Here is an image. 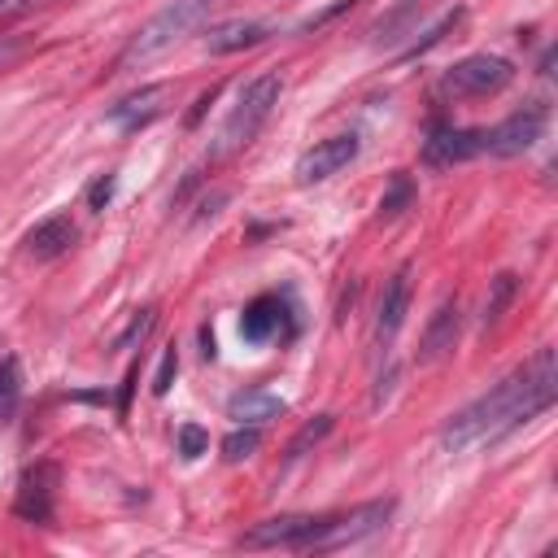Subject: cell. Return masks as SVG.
<instances>
[{"label": "cell", "mask_w": 558, "mask_h": 558, "mask_svg": "<svg viewBox=\"0 0 558 558\" xmlns=\"http://www.w3.org/2000/svg\"><path fill=\"white\" fill-rule=\"evenodd\" d=\"M554 397H558V353L545 344L523 366H514L506 379H497L488 392H480L458 414H449L440 427V449L466 453L475 445H493L510 436L514 427L532 423L536 414H545Z\"/></svg>", "instance_id": "6da1fadb"}, {"label": "cell", "mask_w": 558, "mask_h": 558, "mask_svg": "<svg viewBox=\"0 0 558 558\" xmlns=\"http://www.w3.org/2000/svg\"><path fill=\"white\" fill-rule=\"evenodd\" d=\"M214 4H218V0H170V4H161V9L126 39V48H122V57H118V70L148 65L153 57H161L166 48H174L183 35H192V31L209 17Z\"/></svg>", "instance_id": "7a4b0ae2"}, {"label": "cell", "mask_w": 558, "mask_h": 558, "mask_svg": "<svg viewBox=\"0 0 558 558\" xmlns=\"http://www.w3.org/2000/svg\"><path fill=\"white\" fill-rule=\"evenodd\" d=\"M279 92H283V78H279V74H270V70H266V74H253V78L235 92V105L227 109V118H222V126H218V135H214L209 157H227V153H240L244 144H253L257 131L266 126V118L275 113Z\"/></svg>", "instance_id": "3957f363"}, {"label": "cell", "mask_w": 558, "mask_h": 558, "mask_svg": "<svg viewBox=\"0 0 558 558\" xmlns=\"http://www.w3.org/2000/svg\"><path fill=\"white\" fill-rule=\"evenodd\" d=\"M331 514H275L253 523L240 545L244 549H323Z\"/></svg>", "instance_id": "277c9868"}, {"label": "cell", "mask_w": 558, "mask_h": 558, "mask_svg": "<svg viewBox=\"0 0 558 558\" xmlns=\"http://www.w3.org/2000/svg\"><path fill=\"white\" fill-rule=\"evenodd\" d=\"M510 78H514V65H510L506 57H497V52H475V57H462L458 65H449L440 87H445L449 96L471 100V96H493V92H501Z\"/></svg>", "instance_id": "5b68a950"}, {"label": "cell", "mask_w": 558, "mask_h": 558, "mask_svg": "<svg viewBox=\"0 0 558 558\" xmlns=\"http://www.w3.org/2000/svg\"><path fill=\"white\" fill-rule=\"evenodd\" d=\"M545 122H549V105H545V100H532V105L514 109L510 118H501L497 126L484 131V153H493V157H514V153L532 148V144L545 135Z\"/></svg>", "instance_id": "8992f818"}, {"label": "cell", "mask_w": 558, "mask_h": 558, "mask_svg": "<svg viewBox=\"0 0 558 558\" xmlns=\"http://www.w3.org/2000/svg\"><path fill=\"white\" fill-rule=\"evenodd\" d=\"M357 148H362V140H357L353 131L318 140L314 148H305V153L296 157V183H305V187H310V183H323V179L340 174V170L357 157Z\"/></svg>", "instance_id": "52a82bcc"}, {"label": "cell", "mask_w": 558, "mask_h": 558, "mask_svg": "<svg viewBox=\"0 0 558 558\" xmlns=\"http://www.w3.org/2000/svg\"><path fill=\"white\" fill-rule=\"evenodd\" d=\"M170 109V83H144V87H135V92H126L122 100H113L109 109H105V118L118 126V131H140V126H148V122H157L161 113Z\"/></svg>", "instance_id": "ba28073f"}, {"label": "cell", "mask_w": 558, "mask_h": 558, "mask_svg": "<svg viewBox=\"0 0 558 558\" xmlns=\"http://www.w3.org/2000/svg\"><path fill=\"white\" fill-rule=\"evenodd\" d=\"M480 153H484V131H475V126H436L423 140V166H432V170L462 166Z\"/></svg>", "instance_id": "9c48e42d"}, {"label": "cell", "mask_w": 558, "mask_h": 558, "mask_svg": "<svg viewBox=\"0 0 558 558\" xmlns=\"http://www.w3.org/2000/svg\"><path fill=\"white\" fill-rule=\"evenodd\" d=\"M240 336L248 344H270V340H288L292 336V314H288V301L275 296V292H262L244 305V318H240Z\"/></svg>", "instance_id": "30bf717a"}, {"label": "cell", "mask_w": 558, "mask_h": 558, "mask_svg": "<svg viewBox=\"0 0 558 558\" xmlns=\"http://www.w3.org/2000/svg\"><path fill=\"white\" fill-rule=\"evenodd\" d=\"M392 519V497L384 501H366L349 514H331V527H327V541L323 549H340V545H353V541H366L375 532H384V523Z\"/></svg>", "instance_id": "8fae6325"}, {"label": "cell", "mask_w": 558, "mask_h": 558, "mask_svg": "<svg viewBox=\"0 0 558 558\" xmlns=\"http://www.w3.org/2000/svg\"><path fill=\"white\" fill-rule=\"evenodd\" d=\"M52 493H57V466L52 462H35L22 471V484H17V519L26 523H48L52 519Z\"/></svg>", "instance_id": "7c38bea8"}, {"label": "cell", "mask_w": 558, "mask_h": 558, "mask_svg": "<svg viewBox=\"0 0 558 558\" xmlns=\"http://www.w3.org/2000/svg\"><path fill=\"white\" fill-rule=\"evenodd\" d=\"M410 292H414V283H410V266H397V275L384 283L379 314H375V344H379V349H388L392 336L401 331V323H405V314H410Z\"/></svg>", "instance_id": "4fadbf2b"}, {"label": "cell", "mask_w": 558, "mask_h": 558, "mask_svg": "<svg viewBox=\"0 0 558 558\" xmlns=\"http://www.w3.org/2000/svg\"><path fill=\"white\" fill-rule=\"evenodd\" d=\"M458 331H462V305H458V301H440V305H436V314H432V323L423 327L418 362H423V366H432V362H440L445 353H453Z\"/></svg>", "instance_id": "5bb4252c"}, {"label": "cell", "mask_w": 558, "mask_h": 558, "mask_svg": "<svg viewBox=\"0 0 558 558\" xmlns=\"http://www.w3.org/2000/svg\"><path fill=\"white\" fill-rule=\"evenodd\" d=\"M432 9V0H397L388 13H379L375 22H371V48H397L401 39H410L414 35V26H418V17Z\"/></svg>", "instance_id": "9a60e30c"}, {"label": "cell", "mask_w": 558, "mask_h": 558, "mask_svg": "<svg viewBox=\"0 0 558 558\" xmlns=\"http://www.w3.org/2000/svg\"><path fill=\"white\" fill-rule=\"evenodd\" d=\"M270 39V26L266 22H253V17H231V22H218L205 31V52L214 57H227V52H244V48H257Z\"/></svg>", "instance_id": "2e32d148"}, {"label": "cell", "mask_w": 558, "mask_h": 558, "mask_svg": "<svg viewBox=\"0 0 558 558\" xmlns=\"http://www.w3.org/2000/svg\"><path fill=\"white\" fill-rule=\"evenodd\" d=\"M78 240V227L65 218V214H52V218H44V222H35L31 231H26V253L31 257H39V262H52V257H61L70 244Z\"/></svg>", "instance_id": "e0dca14e"}, {"label": "cell", "mask_w": 558, "mask_h": 558, "mask_svg": "<svg viewBox=\"0 0 558 558\" xmlns=\"http://www.w3.org/2000/svg\"><path fill=\"white\" fill-rule=\"evenodd\" d=\"M283 410H288V401L275 397V392H266V388H244V392H235V397L227 401V414H231L235 423H248V427H262V423L279 418Z\"/></svg>", "instance_id": "ac0fdd59"}, {"label": "cell", "mask_w": 558, "mask_h": 558, "mask_svg": "<svg viewBox=\"0 0 558 558\" xmlns=\"http://www.w3.org/2000/svg\"><path fill=\"white\" fill-rule=\"evenodd\" d=\"M514 292H519V279H514L510 270H501V275L493 279V288H488V296H484V314H480V323H484V327H497V323H501V314L510 310V301H514Z\"/></svg>", "instance_id": "d6986e66"}, {"label": "cell", "mask_w": 558, "mask_h": 558, "mask_svg": "<svg viewBox=\"0 0 558 558\" xmlns=\"http://www.w3.org/2000/svg\"><path fill=\"white\" fill-rule=\"evenodd\" d=\"M410 205H414V179L397 170V174L388 179L384 196H379V218H401Z\"/></svg>", "instance_id": "ffe728a7"}, {"label": "cell", "mask_w": 558, "mask_h": 558, "mask_svg": "<svg viewBox=\"0 0 558 558\" xmlns=\"http://www.w3.org/2000/svg\"><path fill=\"white\" fill-rule=\"evenodd\" d=\"M257 445H262V432L248 427V423H235V432L222 440V458H227V462H244V458L257 453Z\"/></svg>", "instance_id": "44dd1931"}, {"label": "cell", "mask_w": 558, "mask_h": 558, "mask_svg": "<svg viewBox=\"0 0 558 558\" xmlns=\"http://www.w3.org/2000/svg\"><path fill=\"white\" fill-rule=\"evenodd\" d=\"M327 432H331V414H318L314 423H305V427H301V432L292 436V445H288V458L296 462V458H301L305 449H314V445H318V440H323Z\"/></svg>", "instance_id": "7402d4cb"}, {"label": "cell", "mask_w": 558, "mask_h": 558, "mask_svg": "<svg viewBox=\"0 0 558 558\" xmlns=\"http://www.w3.org/2000/svg\"><path fill=\"white\" fill-rule=\"evenodd\" d=\"M22 392V375H17V357H0V414H13Z\"/></svg>", "instance_id": "603a6c76"}, {"label": "cell", "mask_w": 558, "mask_h": 558, "mask_svg": "<svg viewBox=\"0 0 558 558\" xmlns=\"http://www.w3.org/2000/svg\"><path fill=\"white\" fill-rule=\"evenodd\" d=\"M153 323H157V310H153V305H144V310L131 318V327L118 336V349H135V344H144V336L153 331Z\"/></svg>", "instance_id": "cb8c5ba5"}, {"label": "cell", "mask_w": 558, "mask_h": 558, "mask_svg": "<svg viewBox=\"0 0 558 558\" xmlns=\"http://www.w3.org/2000/svg\"><path fill=\"white\" fill-rule=\"evenodd\" d=\"M458 22H462V9L445 13V17H440V22H436V26H432V31H427V35H423V39H418V44H414L405 57H423V52H427V48H436V44H440V39H445V35H449Z\"/></svg>", "instance_id": "d4e9b609"}, {"label": "cell", "mask_w": 558, "mask_h": 558, "mask_svg": "<svg viewBox=\"0 0 558 558\" xmlns=\"http://www.w3.org/2000/svg\"><path fill=\"white\" fill-rule=\"evenodd\" d=\"M174 440H179V453H183V458H201V453H205V445H209V432H205V427H196V423H183Z\"/></svg>", "instance_id": "484cf974"}, {"label": "cell", "mask_w": 558, "mask_h": 558, "mask_svg": "<svg viewBox=\"0 0 558 558\" xmlns=\"http://www.w3.org/2000/svg\"><path fill=\"white\" fill-rule=\"evenodd\" d=\"M353 4H357V0H336V4H327L323 13H314V17H305V22L296 26V31H301V35H318V31L327 26V22H336V17H340V13H349Z\"/></svg>", "instance_id": "4316f807"}, {"label": "cell", "mask_w": 558, "mask_h": 558, "mask_svg": "<svg viewBox=\"0 0 558 558\" xmlns=\"http://www.w3.org/2000/svg\"><path fill=\"white\" fill-rule=\"evenodd\" d=\"M174 375H179V353H174V344L161 353V366H157V375H153V392L157 397H166L170 392V384H174Z\"/></svg>", "instance_id": "83f0119b"}, {"label": "cell", "mask_w": 558, "mask_h": 558, "mask_svg": "<svg viewBox=\"0 0 558 558\" xmlns=\"http://www.w3.org/2000/svg\"><path fill=\"white\" fill-rule=\"evenodd\" d=\"M113 187H118V179H113V170L109 174H100V179H92V187H87V209H105L109 201H113Z\"/></svg>", "instance_id": "f1b7e54d"}, {"label": "cell", "mask_w": 558, "mask_h": 558, "mask_svg": "<svg viewBox=\"0 0 558 558\" xmlns=\"http://www.w3.org/2000/svg\"><path fill=\"white\" fill-rule=\"evenodd\" d=\"M17 52H22V35H4V39H0V70H9Z\"/></svg>", "instance_id": "f546056e"}, {"label": "cell", "mask_w": 558, "mask_h": 558, "mask_svg": "<svg viewBox=\"0 0 558 558\" xmlns=\"http://www.w3.org/2000/svg\"><path fill=\"white\" fill-rule=\"evenodd\" d=\"M9 4H13V0H0V9H9Z\"/></svg>", "instance_id": "4dcf8cb0"}]
</instances>
